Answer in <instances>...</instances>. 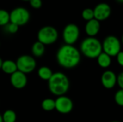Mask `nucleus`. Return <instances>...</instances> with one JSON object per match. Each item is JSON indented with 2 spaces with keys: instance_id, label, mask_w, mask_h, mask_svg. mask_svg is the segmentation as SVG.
<instances>
[{
  "instance_id": "1",
  "label": "nucleus",
  "mask_w": 123,
  "mask_h": 122,
  "mask_svg": "<svg viewBox=\"0 0 123 122\" xmlns=\"http://www.w3.org/2000/svg\"><path fill=\"white\" fill-rule=\"evenodd\" d=\"M56 60L60 66L66 69L76 68L81 61V52L74 45H63L58 50Z\"/></svg>"
},
{
  "instance_id": "28",
  "label": "nucleus",
  "mask_w": 123,
  "mask_h": 122,
  "mask_svg": "<svg viewBox=\"0 0 123 122\" xmlns=\"http://www.w3.org/2000/svg\"><path fill=\"white\" fill-rule=\"evenodd\" d=\"M116 1L120 3V4H123V0H116Z\"/></svg>"
},
{
  "instance_id": "5",
  "label": "nucleus",
  "mask_w": 123,
  "mask_h": 122,
  "mask_svg": "<svg viewBox=\"0 0 123 122\" xmlns=\"http://www.w3.org/2000/svg\"><path fill=\"white\" fill-rule=\"evenodd\" d=\"M102 52L112 57H115L121 51V42L115 35H109L102 42Z\"/></svg>"
},
{
  "instance_id": "23",
  "label": "nucleus",
  "mask_w": 123,
  "mask_h": 122,
  "mask_svg": "<svg viewBox=\"0 0 123 122\" xmlns=\"http://www.w3.org/2000/svg\"><path fill=\"white\" fill-rule=\"evenodd\" d=\"M115 101L118 106H123V89H120L115 93Z\"/></svg>"
},
{
  "instance_id": "21",
  "label": "nucleus",
  "mask_w": 123,
  "mask_h": 122,
  "mask_svg": "<svg viewBox=\"0 0 123 122\" xmlns=\"http://www.w3.org/2000/svg\"><path fill=\"white\" fill-rule=\"evenodd\" d=\"M81 17L86 21H89L92 19H94L93 9H91V8L84 9L81 12Z\"/></svg>"
},
{
  "instance_id": "14",
  "label": "nucleus",
  "mask_w": 123,
  "mask_h": 122,
  "mask_svg": "<svg viewBox=\"0 0 123 122\" xmlns=\"http://www.w3.org/2000/svg\"><path fill=\"white\" fill-rule=\"evenodd\" d=\"M1 70L6 74L12 75L14 72L17 70V67L16 62L12 60H4L1 65Z\"/></svg>"
},
{
  "instance_id": "11",
  "label": "nucleus",
  "mask_w": 123,
  "mask_h": 122,
  "mask_svg": "<svg viewBox=\"0 0 123 122\" xmlns=\"http://www.w3.org/2000/svg\"><path fill=\"white\" fill-rule=\"evenodd\" d=\"M10 83L14 88L22 89L27 86V76L19 70H17L10 75Z\"/></svg>"
},
{
  "instance_id": "13",
  "label": "nucleus",
  "mask_w": 123,
  "mask_h": 122,
  "mask_svg": "<svg viewBox=\"0 0 123 122\" xmlns=\"http://www.w3.org/2000/svg\"><path fill=\"white\" fill-rule=\"evenodd\" d=\"M100 22L95 19H92L86 22L85 25V32L89 37H95L100 30Z\"/></svg>"
},
{
  "instance_id": "30",
  "label": "nucleus",
  "mask_w": 123,
  "mask_h": 122,
  "mask_svg": "<svg viewBox=\"0 0 123 122\" xmlns=\"http://www.w3.org/2000/svg\"><path fill=\"white\" fill-rule=\"evenodd\" d=\"M22 1H29L30 0H22Z\"/></svg>"
},
{
  "instance_id": "24",
  "label": "nucleus",
  "mask_w": 123,
  "mask_h": 122,
  "mask_svg": "<svg viewBox=\"0 0 123 122\" xmlns=\"http://www.w3.org/2000/svg\"><path fill=\"white\" fill-rule=\"evenodd\" d=\"M29 2L30 6L34 9H40L43 5L42 0H30Z\"/></svg>"
},
{
  "instance_id": "6",
  "label": "nucleus",
  "mask_w": 123,
  "mask_h": 122,
  "mask_svg": "<svg viewBox=\"0 0 123 122\" xmlns=\"http://www.w3.org/2000/svg\"><path fill=\"white\" fill-rule=\"evenodd\" d=\"M30 19V12L25 7H16L9 12V22H12L18 27L26 24Z\"/></svg>"
},
{
  "instance_id": "9",
  "label": "nucleus",
  "mask_w": 123,
  "mask_h": 122,
  "mask_svg": "<svg viewBox=\"0 0 123 122\" xmlns=\"http://www.w3.org/2000/svg\"><path fill=\"white\" fill-rule=\"evenodd\" d=\"M74 108V103L72 100L63 95L58 96L55 100V109L60 114H67L72 111Z\"/></svg>"
},
{
  "instance_id": "10",
  "label": "nucleus",
  "mask_w": 123,
  "mask_h": 122,
  "mask_svg": "<svg viewBox=\"0 0 123 122\" xmlns=\"http://www.w3.org/2000/svg\"><path fill=\"white\" fill-rule=\"evenodd\" d=\"M93 11L94 19L99 22L106 20L110 17L112 13L111 6L108 4L104 2L98 4L94 9H93Z\"/></svg>"
},
{
  "instance_id": "32",
  "label": "nucleus",
  "mask_w": 123,
  "mask_h": 122,
  "mask_svg": "<svg viewBox=\"0 0 123 122\" xmlns=\"http://www.w3.org/2000/svg\"><path fill=\"white\" fill-rule=\"evenodd\" d=\"M0 46H1V42H0Z\"/></svg>"
},
{
  "instance_id": "2",
  "label": "nucleus",
  "mask_w": 123,
  "mask_h": 122,
  "mask_svg": "<svg viewBox=\"0 0 123 122\" xmlns=\"http://www.w3.org/2000/svg\"><path fill=\"white\" fill-rule=\"evenodd\" d=\"M48 86L52 94L61 96L68 91L70 81L66 74L62 72H56L53 73L51 78L48 81Z\"/></svg>"
},
{
  "instance_id": "3",
  "label": "nucleus",
  "mask_w": 123,
  "mask_h": 122,
  "mask_svg": "<svg viewBox=\"0 0 123 122\" xmlns=\"http://www.w3.org/2000/svg\"><path fill=\"white\" fill-rule=\"evenodd\" d=\"M80 52L87 58L96 59L102 52V42L95 37H88L81 42Z\"/></svg>"
},
{
  "instance_id": "22",
  "label": "nucleus",
  "mask_w": 123,
  "mask_h": 122,
  "mask_svg": "<svg viewBox=\"0 0 123 122\" xmlns=\"http://www.w3.org/2000/svg\"><path fill=\"white\" fill-rule=\"evenodd\" d=\"M5 30L6 32L9 33V34H15L18 32L19 30V27L17 25L12 23V22H9L7 24H6L5 26Z\"/></svg>"
},
{
  "instance_id": "29",
  "label": "nucleus",
  "mask_w": 123,
  "mask_h": 122,
  "mask_svg": "<svg viewBox=\"0 0 123 122\" xmlns=\"http://www.w3.org/2000/svg\"><path fill=\"white\" fill-rule=\"evenodd\" d=\"M0 122H3V120H2V116L0 114Z\"/></svg>"
},
{
  "instance_id": "27",
  "label": "nucleus",
  "mask_w": 123,
  "mask_h": 122,
  "mask_svg": "<svg viewBox=\"0 0 123 122\" xmlns=\"http://www.w3.org/2000/svg\"><path fill=\"white\" fill-rule=\"evenodd\" d=\"M2 63H3V60L2 59L0 58V70H1V65H2Z\"/></svg>"
},
{
  "instance_id": "20",
  "label": "nucleus",
  "mask_w": 123,
  "mask_h": 122,
  "mask_svg": "<svg viewBox=\"0 0 123 122\" xmlns=\"http://www.w3.org/2000/svg\"><path fill=\"white\" fill-rule=\"evenodd\" d=\"M9 22V12L0 9V26H5Z\"/></svg>"
},
{
  "instance_id": "8",
  "label": "nucleus",
  "mask_w": 123,
  "mask_h": 122,
  "mask_svg": "<svg viewBox=\"0 0 123 122\" xmlns=\"http://www.w3.org/2000/svg\"><path fill=\"white\" fill-rule=\"evenodd\" d=\"M80 35V30L78 25L74 23L68 24L65 26L63 30V39L66 45H73L79 40Z\"/></svg>"
},
{
  "instance_id": "15",
  "label": "nucleus",
  "mask_w": 123,
  "mask_h": 122,
  "mask_svg": "<svg viewBox=\"0 0 123 122\" xmlns=\"http://www.w3.org/2000/svg\"><path fill=\"white\" fill-rule=\"evenodd\" d=\"M97 64L102 68H107L112 63V58L110 55L105 52H102L97 58Z\"/></svg>"
},
{
  "instance_id": "17",
  "label": "nucleus",
  "mask_w": 123,
  "mask_h": 122,
  "mask_svg": "<svg viewBox=\"0 0 123 122\" xmlns=\"http://www.w3.org/2000/svg\"><path fill=\"white\" fill-rule=\"evenodd\" d=\"M53 73L52 70L47 66H42L37 70V75L39 78L43 81H47L51 78Z\"/></svg>"
},
{
  "instance_id": "12",
  "label": "nucleus",
  "mask_w": 123,
  "mask_h": 122,
  "mask_svg": "<svg viewBox=\"0 0 123 122\" xmlns=\"http://www.w3.org/2000/svg\"><path fill=\"white\" fill-rule=\"evenodd\" d=\"M101 82L106 89H112L117 84V75L112 70H105L101 76Z\"/></svg>"
},
{
  "instance_id": "19",
  "label": "nucleus",
  "mask_w": 123,
  "mask_h": 122,
  "mask_svg": "<svg viewBox=\"0 0 123 122\" xmlns=\"http://www.w3.org/2000/svg\"><path fill=\"white\" fill-rule=\"evenodd\" d=\"M42 109L45 111H52L55 109V100L52 99H45L41 103Z\"/></svg>"
},
{
  "instance_id": "26",
  "label": "nucleus",
  "mask_w": 123,
  "mask_h": 122,
  "mask_svg": "<svg viewBox=\"0 0 123 122\" xmlns=\"http://www.w3.org/2000/svg\"><path fill=\"white\" fill-rule=\"evenodd\" d=\"M116 59H117V63L120 65L123 66V52L120 51L116 56Z\"/></svg>"
},
{
  "instance_id": "18",
  "label": "nucleus",
  "mask_w": 123,
  "mask_h": 122,
  "mask_svg": "<svg viewBox=\"0 0 123 122\" xmlns=\"http://www.w3.org/2000/svg\"><path fill=\"white\" fill-rule=\"evenodd\" d=\"M3 122H16L17 114L12 109L6 110L1 115Z\"/></svg>"
},
{
  "instance_id": "25",
  "label": "nucleus",
  "mask_w": 123,
  "mask_h": 122,
  "mask_svg": "<svg viewBox=\"0 0 123 122\" xmlns=\"http://www.w3.org/2000/svg\"><path fill=\"white\" fill-rule=\"evenodd\" d=\"M117 84L120 89H123V73H120L117 76Z\"/></svg>"
},
{
  "instance_id": "31",
  "label": "nucleus",
  "mask_w": 123,
  "mask_h": 122,
  "mask_svg": "<svg viewBox=\"0 0 123 122\" xmlns=\"http://www.w3.org/2000/svg\"><path fill=\"white\" fill-rule=\"evenodd\" d=\"M117 122V121H113V122Z\"/></svg>"
},
{
  "instance_id": "16",
  "label": "nucleus",
  "mask_w": 123,
  "mask_h": 122,
  "mask_svg": "<svg viewBox=\"0 0 123 122\" xmlns=\"http://www.w3.org/2000/svg\"><path fill=\"white\" fill-rule=\"evenodd\" d=\"M31 51L32 55L35 58H40L44 55L45 51V47L43 44H42L39 41H36L35 42L33 43L31 47Z\"/></svg>"
},
{
  "instance_id": "7",
  "label": "nucleus",
  "mask_w": 123,
  "mask_h": 122,
  "mask_svg": "<svg viewBox=\"0 0 123 122\" xmlns=\"http://www.w3.org/2000/svg\"><path fill=\"white\" fill-rule=\"evenodd\" d=\"M17 70L25 73H30L36 68L37 63L35 59L29 55H23L19 56L16 61Z\"/></svg>"
},
{
  "instance_id": "4",
  "label": "nucleus",
  "mask_w": 123,
  "mask_h": 122,
  "mask_svg": "<svg viewBox=\"0 0 123 122\" xmlns=\"http://www.w3.org/2000/svg\"><path fill=\"white\" fill-rule=\"evenodd\" d=\"M37 41L44 45H50L55 43L58 38V32L53 26H44L37 32Z\"/></svg>"
}]
</instances>
